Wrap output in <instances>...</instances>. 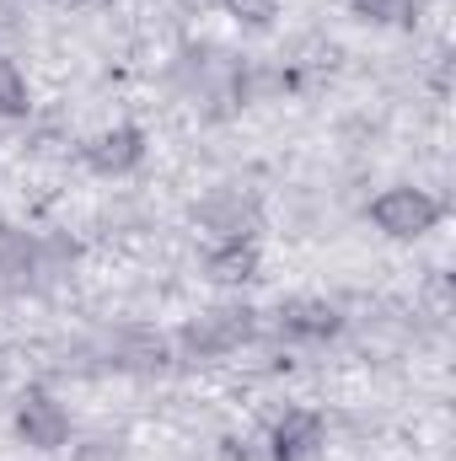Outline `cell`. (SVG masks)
I'll return each mask as SVG.
<instances>
[{
    "label": "cell",
    "mask_w": 456,
    "mask_h": 461,
    "mask_svg": "<svg viewBox=\"0 0 456 461\" xmlns=\"http://www.w3.org/2000/svg\"><path fill=\"white\" fill-rule=\"evenodd\" d=\"M441 199L424 188H387L381 199H370V226L392 241H419L441 226Z\"/></svg>",
    "instance_id": "6da1fadb"
},
{
    "label": "cell",
    "mask_w": 456,
    "mask_h": 461,
    "mask_svg": "<svg viewBox=\"0 0 456 461\" xmlns=\"http://www.w3.org/2000/svg\"><path fill=\"white\" fill-rule=\"evenodd\" d=\"M16 435L32 446V451H65L70 446V413H65V402L54 397V392H27L22 402H16Z\"/></svg>",
    "instance_id": "7a4b0ae2"
},
{
    "label": "cell",
    "mask_w": 456,
    "mask_h": 461,
    "mask_svg": "<svg viewBox=\"0 0 456 461\" xmlns=\"http://www.w3.org/2000/svg\"><path fill=\"white\" fill-rule=\"evenodd\" d=\"M252 339V312L247 306H215L205 317H194L183 328V348L199 354V359H215V354H231L236 344Z\"/></svg>",
    "instance_id": "3957f363"
},
{
    "label": "cell",
    "mask_w": 456,
    "mask_h": 461,
    "mask_svg": "<svg viewBox=\"0 0 456 461\" xmlns=\"http://www.w3.org/2000/svg\"><path fill=\"white\" fill-rule=\"evenodd\" d=\"M323 446H328V424H323V413H312V408H290V413L274 419L263 451H269V461H312Z\"/></svg>",
    "instance_id": "277c9868"
},
{
    "label": "cell",
    "mask_w": 456,
    "mask_h": 461,
    "mask_svg": "<svg viewBox=\"0 0 456 461\" xmlns=\"http://www.w3.org/2000/svg\"><path fill=\"white\" fill-rule=\"evenodd\" d=\"M140 161H145V129H134V123H114L87 145V167L97 177H129Z\"/></svg>",
    "instance_id": "5b68a950"
},
{
    "label": "cell",
    "mask_w": 456,
    "mask_h": 461,
    "mask_svg": "<svg viewBox=\"0 0 456 461\" xmlns=\"http://www.w3.org/2000/svg\"><path fill=\"white\" fill-rule=\"evenodd\" d=\"M199 226L215 230V241H252L258 210H252V199H242L236 188H215V194L199 204Z\"/></svg>",
    "instance_id": "8992f818"
},
{
    "label": "cell",
    "mask_w": 456,
    "mask_h": 461,
    "mask_svg": "<svg viewBox=\"0 0 456 461\" xmlns=\"http://www.w3.org/2000/svg\"><path fill=\"white\" fill-rule=\"evenodd\" d=\"M333 328H339V312L328 301L296 295V301L279 306V333H290V339H328Z\"/></svg>",
    "instance_id": "52a82bcc"
},
{
    "label": "cell",
    "mask_w": 456,
    "mask_h": 461,
    "mask_svg": "<svg viewBox=\"0 0 456 461\" xmlns=\"http://www.w3.org/2000/svg\"><path fill=\"white\" fill-rule=\"evenodd\" d=\"M205 268H210L215 285H247L258 274V247L252 241H215L210 258H205Z\"/></svg>",
    "instance_id": "ba28073f"
},
{
    "label": "cell",
    "mask_w": 456,
    "mask_h": 461,
    "mask_svg": "<svg viewBox=\"0 0 456 461\" xmlns=\"http://www.w3.org/2000/svg\"><path fill=\"white\" fill-rule=\"evenodd\" d=\"M38 274V236L22 226H0V279H27Z\"/></svg>",
    "instance_id": "9c48e42d"
},
{
    "label": "cell",
    "mask_w": 456,
    "mask_h": 461,
    "mask_svg": "<svg viewBox=\"0 0 456 461\" xmlns=\"http://www.w3.org/2000/svg\"><path fill=\"white\" fill-rule=\"evenodd\" d=\"M32 113V92H27V76L0 54V118H27Z\"/></svg>",
    "instance_id": "30bf717a"
},
{
    "label": "cell",
    "mask_w": 456,
    "mask_h": 461,
    "mask_svg": "<svg viewBox=\"0 0 456 461\" xmlns=\"http://www.w3.org/2000/svg\"><path fill=\"white\" fill-rule=\"evenodd\" d=\"M221 11H226L236 27H252V32H263V27H274V16H279V0H221Z\"/></svg>",
    "instance_id": "8fae6325"
},
{
    "label": "cell",
    "mask_w": 456,
    "mask_h": 461,
    "mask_svg": "<svg viewBox=\"0 0 456 461\" xmlns=\"http://www.w3.org/2000/svg\"><path fill=\"white\" fill-rule=\"evenodd\" d=\"M76 461H129V440L123 435H87L81 446H76Z\"/></svg>",
    "instance_id": "7c38bea8"
},
{
    "label": "cell",
    "mask_w": 456,
    "mask_h": 461,
    "mask_svg": "<svg viewBox=\"0 0 456 461\" xmlns=\"http://www.w3.org/2000/svg\"><path fill=\"white\" fill-rule=\"evenodd\" d=\"M354 16H365V22H408V0H354Z\"/></svg>",
    "instance_id": "4fadbf2b"
}]
</instances>
